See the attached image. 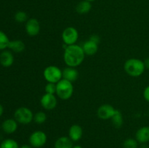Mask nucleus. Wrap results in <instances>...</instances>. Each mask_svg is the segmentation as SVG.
Wrapping results in <instances>:
<instances>
[{
    "mask_svg": "<svg viewBox=\"0 0 149 148\" xmlns=\"http://www.w3.org/2000/svg\"><path fill=\"white\" fill-rule=\"evenodd\" d=\"M85 54L80 45H65L63 52V60L68 67L77 68L84 61Z\"/></svg>",
    "mask_w": 149,
    "mask_h": 148,
    "instance_id": "f257e3e1",
    "label": "nucleus"
},
{
    "mask_svg": "<svg viewBox=\"0 0 149 148\" xmlns=\"http://www.w3.org/2000/svg\"><path fill=\"white\" fill-rule=\"evenodd\" d=\"M124 69L126 73L132 77H139L146 70L144 61L138 58H130L125 61Z\"/></svg>",
    "mask_w": 149,
    "mask_h": 148,
    "instance_id": "f03ea898",
    "label": "nucleus"
},
{
    "mask_svg": "<svg viewBox=\"0 0 149 148\" xmlns=\"http://www.w3.org/2000/svg\"><path fill=\"white\" fill-rule=\"evenodd\" d=\"M56 95L62 100H68L74 94L73 83L65 79H61L56 84Z\"/></svg>",
    "mask_w": 149,
    "mask_h": 148,
    "instance_id": "7ed1b4c3",
    "label": "nucleus"
},
{
    "mask_svg": "<svg viewBox=\"0 0 149 148\" xmlns=\"http://www.w3.org/2000/svg\"><path fill=\"white\" fill-rule=\"evenodd\" d=\"M43 76L47 83L57 84L63 79V71L58 66L49 65L44 70Z\"/></svg>",
    "mask_w": 149,
    "mask_h": 148,
    "instance_id": "20e7f679",
    "label": "nucleus"
},
{
    "mask_svg": "<svg viewBox=\"0 0 149 148\" xmlns=\"http://www.w3.org/2000/svg\"><path fill=\"white\" fill-rule=\"evenodd\" d=\"M33 112L27 107H20L16 109L14 113V118L16 121L21 124H29L33 120Z\"/></svg>",
    "mask_w": 149,
    "mask_h": 148,
    "instance_id": "39448f33",
    "label": "nucleus"
},
{
    "mask_svg": "<svg viewBox=\"0 0 149 148\" xmlns=\"http://www.w3.org/2000/svg\"><path fill=\"white\" fill-rule=\"evenodd\" d=\"M29 144L34 148H42L47 141V136L43 131H35L29 136Z\"/></svg>",
    "mask_w": 149,
    "mask_h": 148,
    "instance_id": "423d86ee",
    "label": "nucleus"
},
{
    "mask_svg": "<svg viewBox=\"0 0 149 148\" xmlns=\"http://www.w3.org/2000/svg\"><path fill=\"white\" fill-rule=\"evenodd\" d=\"M61 37L65 45L69 46L75 44L79 39L78 30L73 26L67 27L63 31Z\"/></svg>",
    "mask_w": 149,
    "mask_h": 148,
    "instance_id": "0eeeda50",
    "label": "nucleus"
},
{
    "mask_svg": "<svg viewBox=\"0 0 149 148\" xmlns=\"http://www.w3.org/2000/svg\"><path fill=\"white\" fill-rule=\"evenodd\" d=\"M42 107L46 110H52L58 105V99L55 94L45 93L40 99Z\"/></svg>",
    "mask_w": 149,
    "mask_h": 148,
    "instance_id": "6e6552de",
    "label": "nucleus"
},
{
    "mask_svg": "<svg viewBox=\"0 0 149 148\" xmlns=\"http://www.w3.org/2000/svg\"><path fill=\"white\" fill-rule=\"evenodd\" d=\"M26 32L29 36H36L40 33L41 26L39 20L36 18H30L26 21L25 25Z\"/></svg>",
    "mask_w": 149,
    "mask_h": 148,
    "instance_id": "1a4fd4ad",
    "label": "nucleus"
},
{
    "mask_svg": "<svg viewBox=\"0 0 149 148\" xmlns=\"http://www.w3.org/2000/svg\"><path fill=\"white\" fill-rule=\"evenodd\" d=\"M116 109L109 104L100 105L97 110V115L101 120H109L114 114Z\"/></svg>",
    "mask_w": 149,
    "mask_h": 148,
    "instance_id": "9d476101",
    "label": "nucleus"
},
{
    "mask_svg": "<svg viewBox=\"0 0 149 148\" xmlns=\"http://www.w3.org/2000/svg\"><path fill=\"white\" fill-rule=\"evenodd\" d=\"M83 135V129L79 124H73L68 129V137L73 142H78L81 139Z\"/></svg>",
    "mask_w": 149,
    "mask_h": 148,
    "instance_id": "9b49d317",
    "label": "nucleus"
},
{
    "mask_svg": "<svg viewBox=\"0 0 149 148\" xmlns=\"http://www.w3.org/2000/svg\"><path fill=\"white\" fill-rule=\"evenodd\" d=\"M98 44H99L89 39V40L86 41L83 44L81 47H82L83 50H84L85 55L93 56V55H95L97 52V51H98Z\"/></svg>",
    "mask_w": 149,
    "mask_h": 148,
    "instance_id": "f8f14e48",
    "label": "nucleus"
},
{
    "mask_svg": "<svg viewBox=\"0 0 149 148\" xmlns=\"http://www.w3.org/2000/svg\"><path fill=\"white\" fill-rule=\"evenodd\" d=\"M63 71V78L71 82H74L79 77V72L76 68L67 66Z\"/></svg>",
    "mask_w": 149,
    "mask_h": 148,
    "instance_id": "ddd939ff",
    "label": "nucleus"
},
{
    "mask_svg": "<svg viewBox=\"0 0 149 148\" xmlns=\"http://www.w3.org/2000/svg\"><path fill=\"white\" fill-rule=\"evenodd\" d=\"M135 139L139 143L146 144L149 142V126L140 128L135 133Z\"/></svg>",
    "mask_w": 149,
    "mask_h": 148,
    "instance_id": "4468645a",
    "label": "nucleus"
},
{
    "mask_svg": "<svg viewBox=\"0 0 149 148\" xmlns=\"http://www.w3.org/2000/svg\"><path fill=\"white\" fill-rule=\"evenodd\" d=\"M14 57L10 51L4 50L0 54V64L4 68H8L13 65Z\"/></svg>",
    "mask_w": 149,
    "mask_h": 148,
    "instance_id": "2eb2a0df",
    "label": "nucleus"
},
{
    "mask_svg": "<svg viewBox=\"0 0 149 148\" xmlns=\"http://www.w3.org/2000/svg\"><path fill=\"white\" fill-rule=\"evenodd\" d=\"M3 131L6 133L11 134L15 133L17 129V122L15 118H8L6 119L1 125Z\"/></svg>",
    "mask_w": 149,
    "mask_h": 148,
    "instance_id": "dca6fc26",
    "label": "nucleus"
},
{
    "mask_svg": "<svg viewBox=\"0 0 149 148\" xmlns=\"http://www.w3.org/2000/svg\"><path fill=\"white\" fill-rule=\"evenodd\" d=\"M73 141L68 136H61L55 142V148H72Z\"/></svg>",
    "mask_w": 149,
    "mask_h": 148,
    "instance_id": "f3484780",
    "label": "nucleus"
},
{
    "mask_svg": "<svg viewBox=\"0 0 149 148\" xmlns=\"http://www.w3.org/2000/svg\"><path fill=\"white\" fill-rule=\"evenodd\" d=\"M25 44L23 41L16 39V40L10 41L8 45V49L13 51L16 53H20L25 50Z\"/></svg>",
    "mask_w": 149,
    "mask_h": 148,
    "instance_id": "a211bd4d",
    "label": "nucleus"
},
{
    "mask_svg": "<svg viewBox=\"0 0 149 148\" xmlns=\"http://www.w3.org/2000/svg\"><path fill=\"white\" fill-rule=\"evenodd\" d=\"M92 4L90 1L82 0L77 4L76 7V11L80 15L87 14L91 10Z\"/></svg>",
    "mask_w": 149,
    "mask_h": 148,
    "instance_id": "6ab92c4d",
    "label": "nucleus"
},
{
    "mask_svg": "<svg viewBox=\"0 0 149 148\" xmlns=\"http://www.w3.org/2000/svg\"><path fill=\"white\" fill-rule=\"evenodd\" d=\"M111 120L112 123H113V126L115 128H121L123 125V115H122V113L120 110H116V111H115L114 114L113 115L112 118H111Z\"/></svg>",
    "mask_w": 149,
    "mask_h": 148,
    "instance_id": "aec40b11",
    "label": "nucleus"
},
{
    "mask_svg": "<svg viewBox=\"0 0 149 148\" xmlns=\"http://www.w3.org/2000/svg\"><path fill=\"white\" fill-rule=\"evenodd\" d=\"M10 40L4 32L0 30V50H5L8 48Z\"/></svg>",
    "mask_w": 149,
    "mask_h": 148,
    "instance_id": "412c9836",
    "label": "nucleus"
},
{
    "mask_svg": "<svg viewBox=\"0 0 149 148\" xmlns=\"http://www.w3.org/2000/svg\"><path fill=\"white\" fill-rule=\"evenodd\" d=\"M18 143L13 139H4L0 145V148H19Z\"/></svg>",
    "mask_w": 149,
    "mask_h": 148,
    "instance_id": "4be33fe9",
    "label": "nucleus"
},
{
    "mask_svg": "<svg viewBox=\"0 0 149 148\" xmlns=\"http://www.w3.org/2000/svg\"><path fill=\"white\" fill-rule=\"evenodd\" d=\"M33 120L37 124H42L47 120V115L45 112L39 111L35 113L33 116Z\"/></svg>",
    "mask_w": 149,
    "mask_h": 148,
    "instance_id": "5701e85b",
    "label": "nucleus"
},
{
    "mask_svg": "<svg viewBox=\"0 0 149 148\" xmlns=\"http://www.w3.org/2000/svg\"><path fill=\"white\" fill-rule=\"evenodd\" d=\"M15 20L16 22L19 23H26L29 18H28V15L26 12L24 11H18L15 13L14 16Z\"/></svg>",
    "mask_w": 149,
    "mask_h": 148,
    "instance_id": "b1692460",
    "label": "nucleus"
},
{
    "mask_svg": "<svg viewBox=\"0 0 149 148\" xmlns=\"http://www.w3.org/2000/svg\"><path fill=\"white\" fill-rule=\"evenodd\" d=\"M139 142L136 140V139L133 138H128L126 139L123 142L124 148H138Z\"/></svg>",
    "mask_w": 149,
    "mask_h": 148,
    "instance_id": "393cba45",
    "label": "nucleus"
},
{
    "mask_svg": "<svg viewBox=\"0 0 149 148\" xmlns=\"http://www.w3.org/2000/svg\"><path fill=\"white\" fill-rule=\"evenodd\" d=\"M56 84L53 83H47L45 87V93L52 94H56Z\"/></svg>",
    "mask_w": 149,
    "mask_h": 148,
    "instance_id": "a878e982",
    "label": "nucleus"
},
{
    "mask_svg": "<svg viewBox=\"0 0 149 148\" xmlns=\"http://www.w3.org/2000/svg\"><path fill=\"white\" fill-rule=\"evenodd\" d=\"M143 97L146 100V101L149 102V85L147 86L145 88L143 93Z\"/></svg>",
    "mask_w": 149,
    "mask_h": 148,
    "instance_id": "bb28decb",
    "label": "nucleus"
},
{
    "mask_svg": "<svg viewBox=\"0 0 149 148\" xmlns=\"http://www.w3.org/2000/svg\"><path fill=\"white\" fill-rule=\"evenodd\" d=\"M90 39V40L96 42V43H97V44L100 43V37H99L97 35H92V36H90V39Z\"/></svg>",
    "mask_w": 149,
    "mask_h": 148,
    "instance_id": "cd10ccee",
    "label": "nucleus"
},
{
    "mask_svg": "<svg viewBox=\"0 0 149 148\" xmlns=\"http://www.w3.org/2000/svg\"><path fill=\"white\" fill-rule=\"evenodd\" d=\"M144 64H145L146 69L149 70V57L144 60Z\"/></svg>",
    "mask_w": 149,
    "mask_h": 148,
    "instance_id": "c85d7f7f",
    "label": "nucleus"
},
{
    "mask_svg": "<svg viewBox=\"0 0 149 148\" xmlns=\"http://www.w3.org/2000/svg\"><path fill=\"white\" fill-rule=\"evenodd\" d=\"M19 148H33V147L31 146L30 145H23L22 146H20Z\"/></svg>",
    "mask_w": 149,
    "mask_h": 148,
    "instance_id": "c756f323",
    "label": "nucleus"
},
{
    "mask_svg": "<svg viewBox=\"0 0 149 148\" xmlns=\"http://www.w3.org/2000/svg\"><path fill=\"white\" fill-rule=\"evenodd\" d=\"M3 113H4V107H3V106L0 104V117L2 115Z\"/></svg>",
    "mask_w": 149,
    "mask_h": 148,
    "instance_id": "7c9ffc66",
    "label": "nucleus"
},
{
    "mask_svg": "<svg viewBox=\"0 0 149 148\" xmlns=\"http://www.w3.org/2000/svg\"><path fill=\"white\" fill-rule=\"evenodd\" d=\"M141 148H149V147L146 144H142V146L141 147Z\"/></svg>",
    "mask_w": 149,
    "mask_h": 148,
    "instance_id": "2f4dec72",
    "label": "nucleus"
},
{
    "mask_svg": "<svg viewBox=\"0 0 149 148\" xmlns=\"http://www.w3.org/2000/svg\"><path fill=\"white\" fill-rule=\"evenodd\" d=\"M72 148H83V147L81 146H80V145H74Z\"/></svg>",
    "mask_w": 149,
    "mask_h": 148,
    "instance_id": "473e14b6",
    "label": "nucleus"
},
{
    "mask_svg": "<svg viewBox=\"0 0 149 148\" xmlns=\"http://www.w3.org/2000/svg\"><path fill=\"white\" fill-rule=\"evenodd\" d=\"M86 1H90V2H92V1H95V0H86Z\"/></svg>",
    "mask_w": 149,
    "mask_h": 148,
    "instance_id": "72a5a7b5",
    "label": "nucleus"
}]
</instances>
